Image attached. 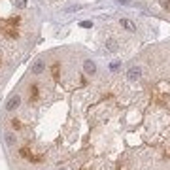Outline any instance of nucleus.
Listing matches in <instances>:
<instances>
[{
  "label": "nucleus",
  "mask_w": 170,
  "mask_h": 170,
  "mask_svg": "<svg viewBox=\"0 0 170 170\" xmlns=\"http://www.w3.org/2000/svg\"><path fill=\"white\" fill-rule=\"evenodd\" d=\"M28 9V0H0V72L17 63L19 51L30 40Z\"/></svg>",
  "instance_id": "f257e3e1"
},
{
  "label": "nucleus",
  "mask_w": 170,
  "mask_h": 170,
  "mask_svg": "<svg viewBox=\"0 0 170 170\" xmlns=\"http://www.w3.org/2000/svg\"><path fill=\"white\" fill-rule=\"evenodd\" d=\"M83 72L87 74V76H94V74H96V64H94V61L87 59V61L83 63Z\"/></svg>",
  "instance_id": "f03ea898"
},
{
  "label": "nucleus",
  "mask_w": 170,
  "mask_h": 170,
  "mask_svg": "<svg viewBox=\"0 0 170 170\" xmlns=\"http://www.w3.org/2000/svg\"><path fill=\"white\" fill-rule=\"evenodd\" d=\"M127 76L130 78V80H138L140 76H142V68H138V66H132L129 70V74H127Z\"/></svg>",
  "instance_id": "7ed1b4c3"
},
{
  "label": "nucleus",
  "mask_w": 170,
  "mask_h": 170,
  "mask_svg": "<svg viewBox=\"0 0 170 170\" xmlns=\"http://www.w3.org/2000/svg\"><path fill=\"white\" fill-rule=\"evenodd\" d=\"M121 27L127 28L129 32H134V30H136V25H134L132 21H129V19H121Z\"/></svg>",
  "instance_id": "20e7f679"
},
{
  "label": "nucleus",
  "mask_w": 170,
  "mask_h": 170,
  "mask_svg": "<svg viewBox=\"0 0 170 170\" xmlns=\"http://www.w3.org/2000/svg\"><path fill=\"white\" fill-rule=\"evenodd\" d=\"M106 45H108V49H110V51H117V44H115L113 40H110Z\"/></svg>",
  "instance_id": "39448f33"
},
{
  "label": "nucleus",
  "mask_w": 170,
  "mask_h": 170,
  "mask_svg": "<svg viewBox=\"0 0 170 170\" xmlns=\"http://www.w3.org/2000/svg\"><path fill=\"white\" fill-rule=\"evenodd\" d=\"M81 27H83V28H91V27H93V23H91V21H83V23H81Z\"/></svg>",
  "instance_id": "423d86ee"
},
{
  "label": "nucleus",
  "mask_w": 170,
  "mask_h": 170,
  "mask_svg": "<svg viewBox=\"0 0 170 170\" xmlns=\"http://www.w3.org/2000/svg\"><path fill=\"white\" fill-rule=\"evenodd\" d=\"M119 66H121L119 63H113V64H112V66H110V68H112V70H117V68H119Z\"/></svg>",
  "instance_id": "0eeeda50"
},
{
  "label": "nucleus",
  "mask_w": 170,
  "mask_h": 170,
  "mask_svg": "<svg viewBox=\"0 0 170 170\" xmlns=\"http://www.w3.org/2000/svg\"><path fill=\"white\" fill-rule=\"evenodd\" d=\"M119 4H129V0H119Z\"/></svg>",
  "instance_id": "6e6552de"
}]
</instances>
